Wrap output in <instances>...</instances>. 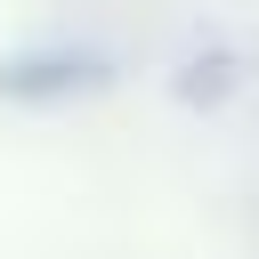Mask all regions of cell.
<instances>
[{"label": "cell", "mask_w": 259, "mask_h": 259, "mask_svg": "<svg viewBox=\"0 0 259 259\" xmlns=\"http://www.w3.org/2000/svg\"><path fill=\"white\" fill-rule=\"evenodd\" d=\"M89 81H105V65L97 57H81V49H65V57H16V65H0V97H73V89H89Z\"/></svg>", "instance_id": "1"}]
</instances>
